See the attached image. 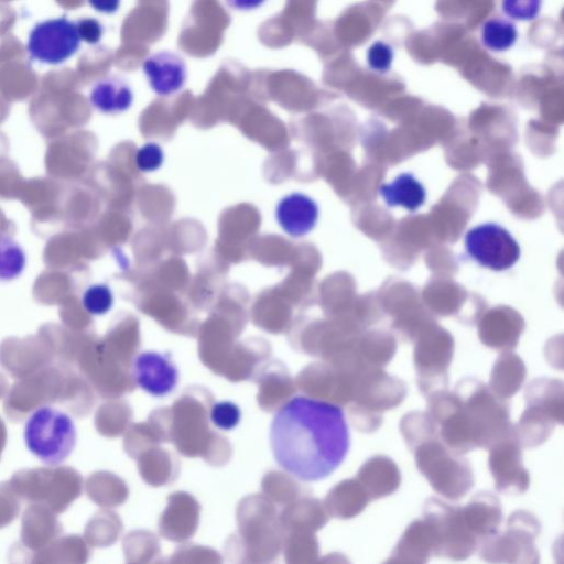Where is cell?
<instances>
[{
  "label": "cell",
  "instance_id": "1",
  "mask_svg": "<svg viewBox=\"0 0 564 564\" xmlns=\"http://www.w3.org/2000/svg\"><path fill=\"white\" fill-rule=\"evenodd\" d=\"M270 445L275 462L288 474L303 481L324 479L349 449L344 411L329 401L294 397L275 412Z\"/></svg>",
  "mask_w": 564,
  "mask_h": 564
},
{
  "label": "cell",
  "instance_id": "2",
  "mask_svg": "<svg viewBox=\"0 0 564 564\" xmlns=\"http://www.w3.org/2000/svg\"><path fill=\"white\" fill-rule=\"evenodd\" d=\"M473 433L476 448H489L513 432L507 400L477 378H463L453 390Z\"/></svg>",
  "mask_w": 564,
  "mask_h": 564
},
{
  "label": "cell",
  "instance_id": "3",
  "mask_svg": "<svg viewBox=\"0 0 564 564\" xmlns=\"http://www.w3.org/2000/svg\"><path fill=\"white\" fill-rule=\"evenodd\" d=\"M413 453L420 473L446 499L457 501L473 488L471 465L449 449L438 436L422 443Z\"/></svg>",
  "mask_w": 564,
  "mask_h": 564
},
{
  "label": "cell",
  "instance_id": "4",
  "mask_svg": "<svg viewBox=\"0 0 564 564\" xmlns=\"http://www.w3.org/2000/svg\"><path fill=\"white\" fill-rule=\"evenodd\" d=\"M23 437L34 456L47 465H57L72 454L76 445V427L66 413L41 406L26 420Z\"/></svg>",
  "mask_w": 564,
  "mask_h": 564
},
{
  "label": "cell",
  "instance_id": "5",
  "mask_svg": "<svg viewBox=\"0 0 564 564\" xmlns=\"http://www.w3.org/2000/svg\"><path fill=\"white\" fill-rule=\"evenodd\" d=\"M540 531L536 516L516 510L509 516L505 532H497L479 543V556L490 563L536 564L540 554L534 542Z\"/></svg>",
  "mask_w": 564,
  "mask_h": 564
},
{
  "label": "cell",
  "instance_id": "6",
  "mask_svg": "<svg viewBox=\"0 0 564 564\" xmlns=\"http://www.w3.org/2000/svg\"><path fill=\"white\" fill-rule=\"evenodd\" d=\"M436 540V556L455 561L470 557L480 541L468 530L459 506L435 497L426 499L423 516Z\"/></svg>",
  "mask_w": 564,
  "mask_h": 564
},
{
  "label": "cell",
  "instance_id": "7",
  "mask_svg": "<svg viewBox=\"0 0 564 564\" xmlns=\"http://www.w3.org/2000/svg\"><path fill=\"white\" fill-rule=\"evenodd\" d=\"M468 256L492 271H506L519 260L520 246L503 227L486 223L469 229L464 237Z\"/></svg>",
  "mask_w": 564,
  "mask_h": 564
},
{
  "label": "cell",
  "instance_id": "8",
  "mask_svg": "<svg viewBox=\"0 0 564 564\" xmlns=\"http://www.w3.org/2000/svg\"><path fill=\"white\" fill-rule=\"evenodd\" d=\"M80 42L77 22L59 17L36 23L29 34L26 50L34 61L58 65L78 51Z\"/></svg>",
  "mask_w": 564,
  "mask_h": 564
},
{
  "label": "cell",
  "instance_id": "9",
  "mask_svg": "<svg viewBox=\"0 0 564 564\" xmlns=\"http://www.w3.org/2000/svg\"><path fill=\"white\" fill-rule=\"evenodd\" d=\"M452 338L441 332L426 333L415 345L413 364L420 391L427 397L432 392L447 389L448 367L453 359Z\"/></svg>",
  "mask_w": 564,
  "mask_h": 564
},
{
  "label": "cell",
  "instance_id": "10",
  "mask_svg": "<svg viewBox=\"0 0 564 564\" xmlns=\"http://www.w3.org/2000/svg\"><path fill=\"white\" fill-rule=\"evenodd\" d=\"M406 391V384L400 378L387 373L383 368L365 366L352 379L350 403L383 414L401 404Z\"/></svg>",
  "mask_w": 564,
  "mask_h": 564
},
{
  "label": "cell",
  "instance_id": "11",
  "mask_svg": "<svg viewBox=\"0 0 564 564\" xmlns=\"http://www.w3.org/2000/svg\"><path fill=\"white\" fill-rule=\"evenodd\" d=\"M488 449V465L497 491L507 495L525 492L530 485V474L523 465L522 447L513 432Z\"/></svg>",
  "mask_w": 564,
  "mask_h": 564
},
{
  "label": "cell",
  "instance_id": "12",
  "mask_svg": "<svg viewBox=\"0 0 564 564\" xmlns=\"http://www.w3.org/2000/svg\"><path fill=\"white\" fill-rule=\"evenodd\" d=\"M142 70L151 90L160 97L180 93L187 80L184 58L167 50L148 55L142 63Z\"/></svg>",
  "mask_w": 564,
  "mask_h": 564
},
{
  "label": "cell",
  "instance_id": "13",
  "mask_svg": "<svg viewBox=\"0 0 564 564\" xmlns=\"http://www.w3.org/2000/svg\"><path fill=\"white\" fill-rule=\"evenodd\" d=\"M274 218L281 230L293 239L307 236L317 225V202L302 192L282 196L274 207Z\"/></svg>",
  "mask_w": 564,
  "mask_h": 564
},
{
  "label": "cell",
  "instance_id": "14",
  "mask_svg": "<svg viewBox=\"0 0 564 564\" xmlns=\"http://www.w3.org/2000/svg\"><path fill=\"white\" fill-rule=\"evenodd\" d=\"M133 377L142 390L153 397H163L175 388L178 371L167 355L143 351L133 360Z\"/></svg>",
  "mask_w": 564,
  "mask_h": 564
},
{
  "label": "cell",
  "instance_id": "15",
  "mask_svg": "<svg viewBox=\"0 0 564 564\" xmlns=\"http://www.w3.org/2000/svg\"><path fill=\"white\" fill-rule=\"evenodd\" d=\"M435 553L434 532L430 523L422 517L408 525L387 562L423 564Z\"/></svg>",
  "mask_w": 564,
  "mask_h": 564
},
{
  "label": "cell",
  "instance_id": "16",
  "mask_svg": "<svg viewBox=\"0 0 564 564\" xmlns=\"http://www.w3.org/2000/svg\"><path fill=\"white\" fill-rule=\"evenodd\" d=\"M460 510L468 530L480 542L499 531L502 508L499 498L492 492L479 491Z\"/></svg>",
  "mask_w": 564,
  "mask_h": 564
},
{
  "label": "cell",
  "instance_id": "17",
  "mask_svg": "<svg viewBox=\"0 0 564 564\" xmlns=\"http://www.w3.org/2000/svg\"><path fill=\"white\" fill-rule=\"evenodd\" d=\"M357 480L370 500H375L390 496L399 488L401 473L392 458L386 455H376L360 466Z\"/></svg>",
  "mask_w": 564,
  "mask_h": 564
},
{
  "label": "cell",
  "instance_id": "18",
  "mask_svg": "<svg viewBox=\"0 0 564 564\" xmlns=\"http://www.w3.org/2000/svg\"><path fill=\"white\" fill-rule=\"evenodd\" d=\"M134 95L130 84L117 75L98 79L89 93V102L94 109L104 115H120L128 111Z\"/></svg>",
  "mask_w": 564,
  "mask_h": 564
},
{
  "label": "cell",
  "instance_id": "19",
  "mask_svg": "<svg viewBox=\"0 0 564 564\" xmlns=\"http://www.w3.org/2000/svg\"><path fill=\"white\" fill-rule=\"evenodd\" d=\"M524 401L525 405L540 409L557 424L563 423L564 386L562 380L549 377L533 379L524 389Z\"/></svg>",
  "mask_w": 564,
  "mask_h": 564
},
{
  "label": "cell",
  "instance_id": "20",
  "mask_svg": "<svg viewBox=\"0 0 564 564\" xmlns=\"http://www.w3.org/2000/svg\"><path fill=\"white\" fill-rule=\"evenodd\" d=\"M525 377L527 367L522 358L505 351L496 359L487 386L497 397L507 400L520 390Z\"/></svg>",
  "mask_w": 564,
  "mask_h": 564
},
{
  "label": "cell",
  "instance_id": "21",
  "mask_svg": "<svg viewBox=\"0 0 564 564\" xmlns=\"http://www.w3.org/2000/svg\"><path fill=\"white\" fill-rule=\"evenodd\" d=\"M379 194L390 207H402L410 212L417 210L426 200L423 184L412 173H401L391 183L382 184Z\"/></svg>",
  "mask_w": 564,
  "mask_h": 564
},
{
  "label": "cell",
  "instance_id": "22",
  "mask_svg": "<svg viewBox=\"0 0 564 564\" xmlns=\"http://www.w3.org/2000/svg\"><path fill=\"white\" fill-rule=\"evenodd\" d=\"M555 424L540 409L527 405L518 423L513 425V435L522 448H534L549 440Z\"/></svg>",
  "mask_w": 564,
  "mask_h": 564
},
{
  "label": "cell",
  "instance_id": "23",
  "mask_svg": "<svg viewBox=\"0 0 564 564\" xmlns=\"http://www.w3.org/2000/svg\"><path fill=\"white\" fill-rule=\"evenodd\" d=\"M370 498L356 479L340 482L330 495V509L340 518L348 519L364 511Z\"/></svg>",
  "mask_w": 564,
  "mask_h": 564
},
{
  "label": "cell",
  "instance_id": "24",
  "mask_svg": "<svg viewBox=\"0 0 564 564\" xmlns=\"http://www.w3.org/2000/svg\"><path fill=\"white\" fill-rule=\"evenodd\" d=\"M399 427L411 452L422 443L438 436L437 424L427 411L408 412L401 417Z\"/></svg>",
  "mask_w": 564,
  "mask_h": 564
},
{
  "label": "cell",
  "instance_id": "25",
  "mask_svg": "<svg viewBox=\"0 0 564 564\" xmlns=\"http://www.w3.org/2000/svg\"><path fill=\"white\" fill-rule=\"evenodd\" d=\"M517 40L518 29L511 20L495 17L481 25L480 41L490 52L503 53L513 47Z\"/></svg>",
  "mask_w": 564,
  "mask_h": 564
},
{
  "label": "cell",
  "instance_id": "26",
  "mask_svg": "<svg viewBox=\"0 0 564 564\" xmlns=\"http://www.w3.org/2000/svg\"><path fill=\"white\" fill-rule=\"evenodd\" d=\"M356 349L365 364L383 368L393 359L397 346L390 336L372 334L357 340Z\"/></svg>",
  "mask_w": 564,
  "mask_h": 564
},
{
  "label": "cell",
  "instance_id": "27",
  "mask_svg": "<svg viewBox=\"0 0 564 564\" xmlns=\"http://www.w3.org/2000/svg\"><path fill=\"white\" fill-rule=\"evenodd\" d=\"M26 265V254L21 245L10 236L0 234V283L18 279Z\"/></svg>",
  "mask_w": 564,
  "mask_h": 564
},
{
  "label": "cell",
  "instance_id": "28",
  "mask_svg": "<svg viewBox=\"0 0 564 564\" xmlns=\"http://www.w3.org/2000/svg\"><path fill=\"white\" fill-rule=\"evenodd\" d=\"M113 304V291L107 283H93L82 294V306L86 313L93 316L107 314Z\"/></svg>",
  "mask_w": 564,
  "mask_h": 564
},
{
  "label": "cell",
  "instance_id": "29",
  "mask_svg": "<svg viewBox=\"0 0 564 564\" xmlns=\"http://www.w3.org/2000/svg\"><path fill=\"white\" fill-rule=\"evenodd\" d=\"M165 152L161 144L148 141L141 144L133 154V163L140 173H153L162 167Z\"/></svg>",
  "mask_w": 564,
  "mask_h": 564
},
{
  "label": "cell",
  "instance_id": "30",
  "mask_svg": "<svg viewBox=\"0 0 564 564\" xmlns=\"http://www.w3.org/2000/svg\"><path fill=\"white\" fill-rule=\"evenodd\" d=\"M393 47L383 40H377L371 43L366 53L368 67L378 74L388 73L393 64Z\"/></svg>",
  "mask_w": 564,
  "mask_h": 564
},
{
  "label": "cell",
  "instance_id": "31",
  "mask_svg": "<svg viewBox=\"0 0 564 564\" xmlns=\"http://www.w3.org/2000/svg\"><path fill=\"white\" fill-rule=\"evenodd\" d=\"M543 0H501V9L503 13L516 21L535 20L542 8Z\"/></svg>",
  "mask_w": 564,
  "mask_h": 564
},
{
  "label": "cell",
  "instance_id": "32",
  "mask_svg": "<svg viewBox=\"0 0 564 564\" xmlns=\"http://www.w3.org/2000/svg\"><path fill=\"white\" fill-rule=\"evenodd\" d=\"M209 417L215 426L224 431H229L239 424L241 411L239 406L231 401H220L213 404Z\"/></svg>",
  "mask_w": 564,
  "mask_h": 564
},
{
  "label": "cell",
  "instance_id": "33",
  "mask_svg": "<svg viewBox=\"0 0 564 564\" xmlns=\"http://www.w3.org/2000/svg\"><path fill=\"white\" fill-rule=\"evenodd\" d=\"M349 417L352 425L362 433L377 431L383 421V414L371 412L354 403L349 408Z\"/></svg>",
  "mask_w": 564,
  "mask_h": 564
},
{
  "label": "cell",
  "instance_id": "34",
  "mask_svg": "<svg viewBox=\"0 0 564 564\" xmlns=\"http://www.w3.org/2000/svg\"><path fill=\"white\" fill-rule=\"evenodd\" d=\"M77 22V28L82 41L90 45L97 44L104 34L102 24L94 18H84Z\"/></svg>",
  "mask_w": 564,
  "mask_h": 564
},
{
  "label": "cell",
  "instance_id": "35",
  "mask_svg": "<svg viewBox=\"0 0 564 564\" xmlns=\"http://www.w3.org/2000/svg\"><path fill=\"white\" fill-rule=\"evenodd\" d=\"M267 0H225L226 4L235 11L249 12L259 9Z\"/></svg>",
  "mask_w": 564,
  "mask_h": 564
},
{
  "label": "cell",
  "instance_id": "36",
  "mask_svg": "<svg viewBox=\"0 0 564 564\" xmlns=\"http://www.w3.org/2000/svg\"><path fill=\"white\" fill-rule=\"evenodd\" d=\"M90 7L105 14H112L120 8L121 0H87Z\"/></svg>",
  "mask_w": 564,
  "mask_h": 564
}]
</instances>
